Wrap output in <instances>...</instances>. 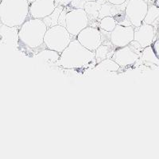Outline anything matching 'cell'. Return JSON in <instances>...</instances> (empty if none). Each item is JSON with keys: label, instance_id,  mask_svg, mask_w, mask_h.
Instances as JSON below:
<instances>
[{"label": "cell", "instance_id": "6da1fadb", "mask_svg": "<svg viewBox=\"0 0 159 159\" xmlns=\"http://www.w3.org/2000/svg\"><path fill=\"white\" fill-rule=\"evenodd\" d=\"M96 64L95 52L84 47L76 38L61 53L57 62L58 66L67 69H94Z\"/></svg>", "mask_w": 159, "mask_h": 159}, {"label": "cell", "instance_id": "7a4b0ae2", "mask_svg": "<svg viewBox=\"0 0 159 159\" xmlns=\"http://www.w3.org/2000/svg\"><path fill=\"white\" fill-rule=\"evenodd\" d=\"M27 0H2L0 2V20L2 25L20 27L30 14Z\"/></svg>", "mask_w": 159, "mask_h": 159}, {"label": "cell", "instance_id": "3957f363", "mask_svg": "<svg viewBox=\"0 0 159 159\" xmlns=\"http://www.w3.org/2000/svg\"><path fill=\"white\" fill-rule=\"evenodd\" d=\"M48 27L40 18L26 20L19 28V41L31 49H35L44 44V38Z\"/></svg>", "mask_w": 159, "mask_h": 159}, {"label": "cell", "instance_id": "277c9868", "mask_svg": "<svg viewBox=\"0 0 159 159\" xmlns=\"http://www.w3.org/2000/svg\"><path fill=\"white\" fill-rule=\"evenodd\" d=\"M72 40V36L65 26L56 25L48 28L44 38V44L47 49L61 53Z\"/></svg>", "mask_w": 159, "mask_h": 159}, {"label": "cell", "instance_id": "5b68a950", "mask_svg": "<svg viewBox=\"0 0 159 159\" xmlns=\"http://www.w3.org/2000/svg\"><path fill=\"white\" fill-rule=\"evenodd\" d=\"M143 50V49L141 45L135 41H133L127 46L116 49L111 59L120 67L126 68L132 66L141 58Z\"/></svg>", "mask_w": 159, "mask_h": 159}, {"label": "cell", "instance_id": "8992f818", "mask_svg": "<svg viewBox=\"0 0 159 159\" xmlns=\"http://www.w3.org/2000/svg\"><path fill=\"white\" fill-rule=\"evenodd\" d=\"M89 16L84 9L72 8L66 14L65 27L72 36H77L84 29L89 26Z\"/></svg>", "mask_w": 159, "mask_h": 159}, {"label": "cell", "instance_id": "52a82bcc", "mask_svg": "<svg viewBox=\"0 0 159 159\" xmlns=\"http://www.w3.org/2000/svg\"><path fill=\"white\" fill-rule=\"evenodd\" d=\"M149 5L145 0H128L125 8V15L134 27L140 26L147 15Z\"/></svg>", "mask_w": 159, "mask_h": 159}, {"label": "cell", "instance_id": "ba28073f", "mask_svg": "<svg viewBox=\"0 0 159 159\" xmlns=\"http://www.w3.org/2000/svg\"><path fill=\"white\" fill-rule=\"evenodd\" d=\"M78 42L84 47L91 51H95L102 45L101 32L94 26H88L76 36Z\"/></svg>", "mask_w": 159, "mask_h": 159}, {"label": "cell", "instance_id": "9c48e42d", "mask_svg": "<svg viewBox=\"0 0 159 159\" xmlns=\"http://www.w3.org/2000/svg\"><path fill=\"white\" fill-rule=\"evenodd\" d=\"M134 27L133 25L117 24L116 27L111 32V42L115 48H123L134 41Z\"/></svg>", "mask_w": 159, "mask_h": 159}, {"label": "cell", "instance_id": "30bf717a", "mask_svg": "<svg viewBox=\"0 0 159 159\" xmlns=\"http://www.w3.org/2000/svg\"><path fill=\"white\" fill-rule=\"evenodd\" d=\"M56 7L55 0H35L30 4V15L33 18L43 19L50 15Z\"/></svg>", "mask_w": 159, "mask_h": 159}, {"label": "cell", "instance_id": "8fae6325", "mask_svg": "<svg viewBox=\"0 0 159 159\" xmlns=\"http://www.w3.org/2000/svg\"><path fill=\"white\" fill-rule=\"evenodd\" d=\"M154 37L155 30L153 25L143 23L140 26L134 27V41L141 45L143 49L153 45Z\"/></svg>", "mask_w": 159, "mask_h": 159}, {"label": "cell", "instance_id": "7c38bea8", "mask_svg": "<svg viewBox=\"0 0 159 159\" xmlns=\"http://www.w3.org/2000/svg\"><path fill=\"white\" fill-rule=\"evenodd\" d=\"M18 31L19 29L18 27H11L2 25L0 27V36L2 37L5 44L11 46H16L19 41Z\"/></svg>", "mask_w": 159, "mask_h": 159}, {"label": "cell", "instance_id": "4fadbf2b", "mask_svg": "<svg viewBox=\"0 0 159 159\" xmlns=\"http://www.w3.org/2000/svg\"><path fill=\"white\" fill-rule=\"evenodd\" d=\"M126 5L124 6V4H123V5H113V4L110 3V2H106L104 4L101 6L99 19H102L104 17H116L117 15L125 14Z\"/></svg>", "mask_w": 159, "mask_h": 159}, {"label": "cell", "instance_id": "5bb4252c", "mask_svg": "<svg viewBox=\"0 0 159 159\" xmlns=\"http://www.w3.org/2000/svg\"><path fill=\"white\" fill-rule=\"evenodd\" d=\"M141 60L143 65L147 67H159V57L152 45L143 49Z\"/></svg>", "mask_w": 159, "mask_h": 159}, {"label": "cell", "instance_id": "9a60e30c", "mask_svg": "<svg viewBox=\"0 0 159 159\" xmlns=\"http://www.w3.org/2000/svg\"><path fill=\"white\" fill-rule=\"evenodd\" d=\"M61 57V53L52 49H46L40 51L38 54L36 55V57L39 61H42V63L46 64V65H54L57 64L58 61Z\"/></svg>", "mask_w": 159, "mask_h": 159}, {"label": "cell", "instance_id": "2e32d148", "mask_svg": "<svg viewBox=\"0 0 159 159\" xmlns=\"http://www.w3.org/2000/svg\"><path fill=\"white\" fill-rule=\"evenodd\" d=\"M101 4L96 2H86L84 4V10L86 11L89 20L97 21L99 20V12L101 9Z\"/></svg>", "mask_w": 159, "mask_h": 159}, {"label": "cell", "instance_id": "e0dca14e", "mask_svg": "<svg viewBox=\"0 0 159 159\" xmlns=\"http://www.w3.org/2000/svg\"><path fill=\"white\" fill-rule=\"evenodd\" d=\"M120 68L119 65L111 58H107L96 64L95 70L107 71V72H116Z\"/></svg>", "mask_w": 159, "mask_h": 159}, {"label": "cell", "instance_id": "ac0fdd59", "mask_svg": "<svg viewBox=\"0 0 159 159\" xmlns=\"http://www.w3.org/2000/svg\"><path fill=\"white\" fill-rule=\"evenodd\" d=\"M115 51H116V49H115V50H112L111 47H110L109 45H101L96 51H95L96 62L99 63V62L102 61H103V60L105 59L111 58Z\"/></svg>", "mask_w": 159, "mask_h": 159}, {"label": "cell", "instance_id": "d6986e66", "mask_svg": "<svg viewBox=\"0 0 159 159\" xmlns=\"http://www.w3.org/2000/svg\"><path fill=\"white\" fill-rule=\"evenodd\" d=\"M63 9V6H57V7L55 8L54 11H53L50 15H49L48 17H46V18L42 19L44 21V22L45 23V25H47L48 28H50L52 27V26L58 25V19H59L60 15H61V13Z\"/></svg>", "mask_w": 159, "mask_h": 159}, {"label": "cell", "instance_id": "ffe728a7", "mask_svg": "<svg viewBox=\"0 0 159 159\" xmlns=\"http://www.w3.org/2000/svg\"><path fill=\"white\" fill-rule=\"evenodd\" d=\"M99 28L103 30L106 31V32H112L114 30L115 28L117 25V22L115 19L114 17L111 16H107L104 17L102 19L99 20Z\"/></svg>", "mask_w": 159, "mask_h": 159}, {"label": "cell", "instance_id": "44dd1931", "mask_svg": "<svg viewBox=\"0 0 159 159\" xmlns=\"http://www.w3.org/2000/svg\"><path fill=\"white\" fill-rule=\"evenodd\" d=\"M159 17V7L157 5L149 6L147 15L145 17L143 23L153 25Z\"/></svg>", "mask_w": 159, "mask_h": 159}, {"label": "cell", "instance_id": "7402d4cb", "mask_svg": "<svg viewBox=\"0 0 159 159\" xmlns=\"http://www.w3.org/2000/svg\"><path fill=\"white\" fill-rule=\"evenodd\" d=\"M84 0H72L70 5L72 8H80V9H84L85 4Z\"/></svg>", "mask_w": 159, "mask_h": 159}, {"label": "cell", "instance_id": "603a6c76", "mask_svg": "<svg viewBox=\"0 0 159 159\" xmlns=\"http://www.w3.org/2000/svg\"><path fill=\"white\" fill-rule=\"evenodd\" d=\"M67 10L64 8L62 10L61 13V15H60L59 17V19H58V25H63L65 26V18H66V14H67Z\"/></svg>", "mask_w": 159, "mask_h": 159}, {"label": "cell", "instance_id": "cb8c5ba5", "mask_svg": "<svg viewBox=\"0 0 159 159\" xmlns=\"http://www.w3.org/2000/svg\"><path fill=\"white\" fill-rule=\"evenodd\" d=\"M72 0H55V2H56V6H65L70 5V3L72 2Z\"/></svg>", "mask_w": 159, "mask_h": 159}, {"label": "cell", "instance_id": "d4e9b609", "mask_svg": "<svg viewBox=\"0 0 159 159\" xmlns=\"http://www.w3.org/2000/svg\"><path fill=\"white\" fill-rule=\"evenodd\" d=\"M107 1L113 5H123L127 2V0H107Z\"/></svg>", "mask_w": 159, "mask_h": 159}, {"label": "cell", "instance_id": "484cf974", "mask_svg": "<svg viewBox=\"0 0 159 159\" xmlns=\"http://www.w3.org/2000/svg\"><path fill=\"white\" fill-rule=\"evenodd\" d=\"M153 48H154V51H155L156 54L157 55V57H159V38L156 40V42H154L152 45Z\"/></svg>", "mask_w": 159, "mask_h": 159}, {"label": "cell", "instance_id": "4316f807", "mask_svg": "<svg viewBox=\"0 0 159 159\" xmlns=\"http://www.w3.org/2000/svg\"><path fill=\"white\" fill-rule=\"evenodd\" d=\"M84 1L85 2H96L99 4H101V5H103V4H104L105 2H107V0H84Z\"/></svg>", "mask_w": 159, "mask_h": 159}, {"label": "cell", "instance_id": "83f0119b", "mask_svg": "<svg viewBox=\"0 0 159 159\" xmlns=\"http://www.w3.org/2000/svg\"><path fill=\"white\" fill-rule=\"evenodd\" d=\"M27 1L30 2V3H31V2H33L34 1H35V0H27Z\"/></svg>", "mask_w": 159, "mask_h": 159}, {"label": "cell", "instance_id": "f1b7e54d", "mask_svg": "<svg viewBox=\"0 0 159 159\" xmlns=\"http://www.w3.org/2000/svg\"><path fill=\"white\" fill-rule=\"evenodd\" d=\"M145 1H147V0H145Z\"/></svg>", "mask_w": 159, "mask_h": 159}]
</instances>
